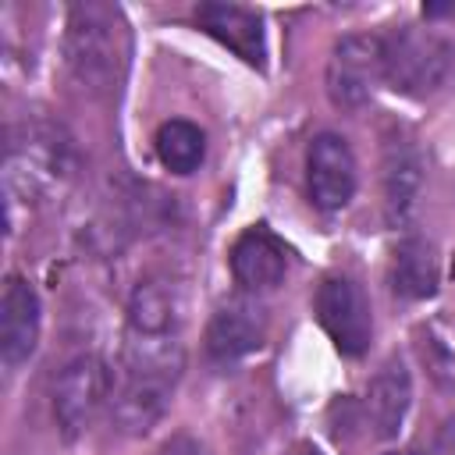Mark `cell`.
Returning <instances> with one entry per match:
<instances>
[{
  "label": "cell",
  "mask_w": 455,
  "mask_h": 455,
  "mask_svg": "<svg viewBox=\"0 0 455 455\" xmlns=\"http://www.w3.org/2000/svg\"><path fill=\"white\" fill-rule=\"evenodd\" d=\"M64 60L75 82L89 92H110L128 64V25L117 7L85 0L68 11Z\"/></svg>",
  "instance_id": "cell-1"
},
{
  "label": "cell",
  "mask_w": 455,
  "mask_h": 455,
  "mask_svg": "<svg viewBox=\"0 0 455 455\" xmlns=\"http://www.w3.org/2000/svg\"><path fill=\"white\" fill-rule=\"evenodd\" d=\"M455 64V50L430 28H398L384 39V82L402 96L437 92Z\"/></svg>",
  "instance_id": "cell-2"
},
{
  "label": "cell",
  "mask_w": 455,
  "mask_h": 455,
  "mask_svg": "<svg viewBox=\"0 0 455 455\" xmlns=\"http://www.w3.org/2000/svg\"><path fill=\"white\" fill-rule=\"evenodd\" d=\"M384 78V39L370 32L341 36L327 60V96L341 110H359L370 103L377 82Z\"/></svg>",
  "instance_id": "cell-3"
},
{
  "label": "cell",
  "mask_w": 455,
  "mask_h": 455,
  "mask_svg": "<svg viewBox=\"0 0 455 455\" xmlns=\"http://www.w3.org/2000/svg\"><path fill=\"white\" fill-rule=\"evenodd\" d=\"M110 402V370L96 355L71 359L53 384V416L64 437H78L89 430L96 412Z\"/></svg>",
  "instance_id": "cell-4"
},
{
  "label": "cell",
  "mask_w": 455,
  "mask_h": 455,
  "mask_svg": "<svg viewBox=\"0 0 455 455\" xmlns=\"http://www.w3.org/2000/svg\"><path fill=\"white\" fill-rule=\"evenodd\" d=\"M316 320L341 355H363L370 348L373 316L363 288L352 277H327L316 288Z\"/></svg>",
  "instance_id": "cell-5"
},
{
  "label": "cell",
  "mask_w": 455,
  "mask_h": 455,
  "mask_svg": "<svg viewBox=\"0 0 455 455\" xmlns=\"http://www.w3.org/2000/svg\"><path fill=\"white\" fill-rule=\"evenodd\" d=\"M306 185L309 199L320 210H341L355 192V156L348 142L334 132H320L306 153Z\"/></svg>",
  "instance_id": "cell-6"
},
{
  "label": "cell",
  "mask_w": 455,
  "mask_h": 455,
  "mask_svg": "<svg viewBox=\"0 0 455 455\" xmlns=\"http://www.w3.org/2000/svg\"><path fill=\"white\" fill-rule=\"evenodd\" d=\"M380 181H384V213L398 228L409 220L419 188H423V160L409 135L391 132L380 149Z\"/></svg>",
  "instance_id": "cell-7"
},
{
  "label": "cell",
  "mask_w": 455,
  "mask_h": 455,
  "mask_svg": "<svg viewBox=\"0 0 455 455\" xmlns=\"http://www.w3.org/2000/svg\"><path fill=\"white\" fill-rule=\"evenodd\" d=\"M36 341H39V295L25 277L11 274L4 284V295H0V355H4V366L7 370L21 366L36 352Z\"/></svg>",
  "instance_id": "cell-8"
},
{
  "label": "cell",
  "mask_w": 455,
  "mask_h": 455,
  "mask_svg": "<svg viewBox=\"0 0 455 455\" xmlns=\"http://www.w3.org/2000/svg\"><path fill=\"white\" fill-rule=\"evenodd\" d=\"M267 320L263 309L249 299H228L206 323V355L213 363H235L263 345Z\"/></svg>",
  "instance_id": "cell-9"
},
{
  "label": "cell",
  "mask_w": 455,
  "mask_h": 455,
  "mask_svg": "<svg viewBox=\"0 0 455 455\" xmlns=\"http://www.w3.org/2000/svg\"><path fill=\"white\" fill-rule=\"evenodd\" d=\"M171 395H174V380L146 377V373H124L117 391L110 395L114 427L121 434H132V437L149 434L160 423V416L167 412Z\"/></svg>",
  "instance_id": "cell-10"
},
{
  "label": "cell",
  "mask_w": 455,
  "mask_h": 455,
  "mask_svg": "<svg viewBox=\"0 0 455 455\" xmlns=\"http://www.w3.org/2000/svg\"><path fill=\"white\" fill-rule=\"evenodd\" d=\"M196 21L206 36H213L217 43H224L231 53H238L245 64L263 68L267 57V43H263V18L252 7L242 4H199L196 7Z\"/></svg>",
  "instance_id": "cell-11"
},
{
  "label": "cell",
  "mask_w": 455,
  "mask_h": 455,
  "mask_svg": "<svg viewBox=\"0 0 455 455\" xmlns=\"http://www.w3.org/2000/svg\"><path fill=\"white\" fill-rule=\"evenodd\" d=\"M409 405H412V373L402 355H391L380 363V370L366 387V419L373 434L384 441L395 437L409 416Z\"/></svg>",
  "instance_id": "cell-12"
},
{
  "label": "cell",
  "mask_w": 455,
  "mask_h": 455,
  "mask_svg": "<svg viewBox=\"0 0 455 455\" xmlns=\"http://www.w3.org/2000/svg\"><path fill=\"white\" fill-rule=\"evenodd\" d=\"M288 270L284 245L267 228H249L231 245V274L245 291H270Z\"/></svg>",
  "instance_id": "cell-13"
},
{
  "label": "cell",
  "mask_w": 455,
  "mask_h": 455,
  "mask_svg": "<svg viewBox=\"0 0 455 455\" xmlns=\"http://www.w3.org/2000/svg\"><path fill=\"white\" fill-rule=\"evenodd\" d=\"M181 299L171 281H142L128 302V331L135 334H178Z\"/></svg>",
  "instance_id": "cell-14"
},
{
  "label": "cell",
  "mask_w": 455,
  "mask_h": 455,
  "mask_svg": "<svg viewBox=\"0 0 455 455\" xmlns=\"http://www.w3.org/2000/svg\"><path fill=\"white\" fill-rule=\"evenodd\" d=\"M391 288L402 299H427L437 291V259L427 238L409 235L398 242L391 259Z\"/></svg>",
  "instance_id": "cell-15"
},
{
  "label": "cell",
  "mask_w": 455,
  "mask_h": 455,
  "mask_svg": "<svg viewBox=\"0 0 455 455\" xmlns=\"http://www.w3.org/2000/svg\"><path fill=\"white\" fill-rule=\"evenodd\" d=\"M156 156L174 174H192L206 156V135L192 121H164L156 132Z\"/></svg>",
  "instance_id": "cell-16"
},
{
  "label": "cell",
  "mask_w": 455,
  "mask_h": 455,
  "mask_svg": "<svg viewBox=\"0 0 455 455\" xmlns=\"http://www.w3.org/2000/svg\"><path fill=\"white\" fill-rule=\"evenodd\" d=\"M156 455H206V448H203L192 434H174V437H167V441L160 444Z\"/></svg>",
  "instance_id": "cell-17"
},
{
  "label": "cell",
  "mask_w": 455,
  "mask_h": 455,
  "mask_svg": "<svg viewBox=\"0 0 455 455\" xmlns=\"http://www.w3.org/2000/svg\"><path fill=\"white\" fill-rule=\"evenodd\" d=\"M434 455H455V416L441 427V434L434 441Z\"/></svg>",
  "instance_id": "cell-18"
},
{
  "label": "cell",
  "mask_w": 455,
  "mask_h": 455,
  "mask_svg": "<svg viewBox=\"0 0 455 455\" xmlns=\"http://www.w3.org/2000/svg\"><path fill=\"white\" fill-rule=\"evenodd\" d=\"M387 455H416V451H387Z\"/></svg>",
  "instance_id": "cell-19"
},
{
  "label": "cell",
  "mask_w": 455,
  "mask_h": 455,
  "mask_svg": "<svg viewBox=\"0 0 455 455\" xmlns=\"http://www.w3.org/2000/svg\"><path fill=\"white\" fill-rule=\"evenodd\" d=\"M306 455H320V451H306Z\"/></svg>",
  "instance_id": "cell-20"
}]
</instances>
